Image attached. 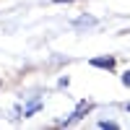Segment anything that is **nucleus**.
Segmentation results:
<instances>
[{"mask_svg":"<svg viewBox=\"0 0 130 130\" xmlns=\"http://www.w3.org/2000/svg\"><path fill=\"white\" fill-rule=\"evenodd\" d=\"M91 65H94V68H107V70H109V68H115V60L112 57H94Z\"/></svg>","mask_w":130,"mask_h":130,"instance_id":"obj_1","label":"nucleus"},{"mask_svg":"<svg viewBox=\"0 0 130 130\" xmlns=\"http://www.w3.org/2000/svg\"><path fill=\"white\" fill-rule=\"evenodd\" d=\"M99 127H104V130H107V127H109V130H115L117 125H115V122H107V120H104V122H99Z\"/></svg>","mask_w":130,"mask_h":130,"instance_id":"obj_2","label":"nucleus"},{"mask_svg":"<svg viewBox=\"0 0 130 130\" xmlns=\"http://www.w3.org/2000/svg\"><path fill=\"white\" fill-rule=\"evenodd\" d=\"M122 83H125V86H130V70H127V73L122 75Z\"/></svg>","mask_w":130,"mask_h":130,"instance_id":"obj_3","label":"nucleus"},{"mask_svg":"<svg viewBox=\"0 0 130 130\" xmlns=\"http://www.w3.org/2000/svg\"><path fill=\"white\" fill-rule=\"evenodd\" d=\"M57 3H65V0H57Z\"/></svg>","mask_w":130,"mask_h":130,"instance_id":"obj_4","label":"nucleus"},{"mask_svg":"<svg viewBox=\"0 0 130 130\" xmlns=\"http://www.w3.org/2000/svg\"><path fill=\"white\" fill-rule=\"evenodd\" d=\"M127 109H130V104H127Z\"/></svg>","mask_w":130,"mask_h":130,"instance_id":"obj_5","label":"nucleus"}]
</instances>
